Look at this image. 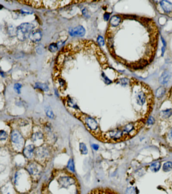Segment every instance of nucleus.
Segmentation results:
<instances>
[{"label":"nucleus","instance_id":"27","mask_svg":"<svg viewBox=\"0 0 172 194\" xmlns=\"http://www.w3.org/2000/svg\"><path fill=\"white\" fill-rule=\"evenodd\" d=\"M21 85L19 83H15V85H14V90L18 94H20L21 92Z\"/></svg>","mask_w":172,"mask_h":194},{"label":"nucleus","instance_id":"36","mask_svg":"<svg viewBox=\"0 0 172 194\" xmlns=\"http://www.w3.org/2000/svg\"><path fill=\"white\" fill-rule=\"evenodd\" d=\"M104 18L105 20H106V21H108L109 19V18H110V14L108 13H105V14H104Z\"/></svg>","mask_w":172,"mask_h":194},{"label":"nucleus","instance_id":"18","mask_svg":"<svg viewBox=\"0 0 172 194\" xmlns=\"http://www.w3.org/2000/svg\"><path fill=\"white\" fill-rule=\"evenodd\" d=\"M79 150L81 154L83 155H86L88 153V149L86 145L83 142L79 144Z\"/></svg>","mask_w":172,"mask_h":194},{"label":"nucleus","instance_id":"26","mask_svg":"<svg viewBox=\"0 0 172 194\" xmlns=\"http://www.w3.org/2000/svg\"><path fill=\"white\" fill-rule=\"evenodd\" d=\"M49 51L52 53L56 52L57 50H58V47L56 44L53 43L51 44L49 47Z\"/></svg>","mask_w":172,"mask_h":194},{"label":"nucleus","instance_id":"4","mask_svg":"<svg viewBox=\"0 0 172 194\" xmlns=\"http://www.w3.org/2000/svg\"><path fill=\"white\" fill-rule=\"evenodd\" d=\"M10 140L15 150H20L24 145V139L21 134L17 130H13L10 136Z\"/></svg>","mask_w":172,"mask_h":194},{"label":"nucleus","instance_id":"9","mask_svg":"<svg viewBox=\"0 0 172 194\" xmlns=\"http://www.w3.org/2000/svg\"><path fill=\"white\" fill-rule=\"evenodd\" d=\"M35 147L33 145H29L25 147L23 150L24 155L28 159H31L35 154Z\"/></svg>","mask_w":172,"mask_h":194},{"label":"nucleus","instance_id":"16","mask_svg":"<svg viewBox=\"0 0 172 194\" xmlns=\"http://www.w3.org/2000/svg\"><path fill=\"white\" fill-rule=\"evenodd\" d=\"M44 139V136L42 133L40 132H37L34 133L31 137L32 141L33 142H37L38 141L42 140Z\"/></svg>","mask_w":172,"mask_h":194},{"label":"nucleus","instance_id":"25","mask_svg":"<svg viewBox=\"0 0 172 194\" xmlns=\"http://www.w3.org/2000/svg\"><path fill=\"white\" fill-rule=\"evenodd\" d=\"M165 92V90L163 87H160L156 91V96L158 98H160L163 96Z\"/></svg>","mask_w":172,"mask_h":194},{"label":"nucleus","instance_id":"32","mask_svg":"<svg viewBox=\"0 0 172 194\" xmlns=\"http://www.w3.org/2000/svg\"><path fill=\"white\" fill-rule=\"evenodd\" d=\"M21 13L23 14H32L33 12L30 10H28L27 9H23L21 10Z\"/></svg>","mask_w":172,"mask_h":194},{"label":"nucleus","instance_id":"10","mask_svg":"<svg viewBox=\"0 0 172 194\" xmlns=\"http://www.w3.org/2000/svg\"><path fill=\"white\" fill-rule=\"evenodd\" d=\"M29 38L33 42H38L42 38L41 31L38 29L33 30L30 33Z\"/></svg>","mask_w":172,"mask_h":194},{"label":"nucleus","instance_id":"1","mask_svg":"<svg viewBox=\"0 0 172 194\" xmlns=\"http://www.w3.org/2000/svg\"><path fill=\"white\" fill-rule=\"evenodd\" d=\"M41 194H80V188L79 184L71 187L62 185L53 178L44 184Z\"/></svg>","mask_w":172,"mask_h":194},{"label":"nucleus","instance_id":"7","mask_svg":"<svg viewBox=\"0 0 172 194\" xmlns=\"http://www.w3.org/2000/svg\"><path fill=\"white\" fill-rule=\"evenodd\" d=\"M35 154L36 157L39 160H42L47 158L49 154V151L48 148L45 146L38 147L35 150Z\"/></svg>","mask_w":172,"mask_h":194},{"label":"nucleus","instance_id":"39","mask_svg":"<svg viewBox=\"0 0 172 194\" xmlns=\"http://www.w3.org/2000/svg\"><path fill=\"white\" fill-rule=\"evenodd\" d=\"M169 139L172 140V130L170 131V132L169 133Z\"/></svg>","mask_w":172,"mask_h":194},{"label":"nucleus","instance_id":"6","mask_svg":"<svg viewBox=\"0 0 172 194\" xmlns=\"http://www.w3.org/2000/svg\"><path fill=\"white\" fill-rule=\"evenodd\" d=\"M27 170L35 181L37 182V178L40 175L41 172V167L40 165L36 162H32L27 165Z\"/></svg>","mask_w":172,"mask_h":194},{"label":"nucleus","instance_id":"38","mask_svg":"<svg viewBox=\"0 0 172 194\" xmlns=\"http://www.w3.org/2000/svg\"><path fill=\"white\" fill-rule=\"evenodd\" d=\"M59 83H60V85H61V86H64L65 85V81H64V80H63L61 78L59 79Z\"/></svg>","mask_w":172,"mask_h":194},{"label":"nucleus","instance_id":"17","mask_svg":"<svg viewBox=\"0 0 172 194\" xmlns=\"http://www.w3.org/2000/svg\"><path fill=\"white\" fill-rule=\"evenodd\" d=\"M35 88L44 91H47L49 90V88L46 84L41 82H37L35 85Z\"/></svg>","mask_w":172,"mask_h":194},{"label":"nucleus","instance_id":"29","mask_svg":"<svg viewBox=\"0 0 172 194\" xmlns=\"http://www.w3.org/2000/svg\"><path fill=\"white\" fill-rule=\"evenodd\" d=\"M126 194H136V190L134 187H130L127 189Z\"/></svg>","mask_w":172,"mask_h":194},{"label":"nucleus","instance_id":"23","mask_svg":"<svg viewBox=\"0 0 172 194\" xmlns=\"http://www.w3.org/2000/svg\"><path fill=\"white\" fill-rule=\"evenodd\" d=\"M67 102L68 104V105L70 107L72 108H73L74 109H78V106L77 104L74 102V101L71 99V98H68Z\"/></svg>","mask_w":172,"mask_h":194},{"label":"nucleus","instance_id":"8","mask_svg":"<svg viewBox=\"0 0 172 194\" xmlns=\"http://www.w3.org/2000/svg\"><path fill=\"white\" fill-rule=\"evenodd\" d=\"M69 33L72 37H82L84 36L85 33V30L83 26H79L70 29Z\"/></svg>","mask_w":172,"mask_h":194},{"label":"nucleus","instance_id":"22","mask_svg":"<svg viewBox=\"0 0 172 194\" xmlns=\"http://www.w3.org/2000/svg\"><path fill=\"white\" fill-rule=\"evenodd\" d=\"M67 168L71 171H72L73 172H75L74 162H73V160L72 159H70L69 160V161L68 162V164H67Z\"/></svg>","mask_w":172,"mask_h":194},{"label":"nucleus","instance_id":"3","mask_svg":"<svg viewBox=\"0 0 172 194\" xmlns=\"http://www.w3.org/2000/svg\"><path fill=\"white\" fill-rule=\"evenodd\" d=\"M104 139L110 142H119L127 139L123 129H116L106 132L104 136Z\"/></svg>","mask_w":172,"mask_h":194},{"label":"nucleus","instance_id":"34","mask_svg":"<svg viewBox=\"0 0 172 194\" xmlns=\"http://www.w3.org/2000/svg\"><path fill=\"white\" fill-rule=\"evenodd\" d=\"M154 120L153 118L152 117H150V118L148 119V124L151 125V124H152L154 123Z\"/></svg>","mask_w":172,"mask_h":194},{"label":"nucleus","instance_id":"31","mask_svg":"<svg viewBox=\"0 0 172 194\" xmlns=\"http://www.w3.org/2000/svg\"><path fill=\"white\" fill-rule=\"evenodd\" d=\"M162 114H163V116L168 117L170 116L172 114V112L170 110H165L163 111Z\"/></svg>","mask_w":172,"mask_h":194},{"label":"nucleus","instance_id":"12","mask_svg":"<svg viewBox=\"0 0 172 194\" xmlns=\"http://www.w3.org/2000/svg\"><path fill=\"white\" fill-rule=\"evenodd\" d=\"M88 194H116L113 191L107 189L98 188L92 190Z\"/></svg>","mask_w":172,"mask_h":194},{"label":"nucleus","instance_id":"33","mask_svg":"<svg viewBox=\"0 0 172 194\" xmlns=\"http://www.w3.org/2000/svg\"><path fill=\"white\" fill-rule=\"evenodd\" d=\"M102 77H103V78H104V79H105V81L107 84H110V83H111V80H110L108 78H107V77H106V75H105L104 74H102Z\"/></svg>","mask_w":172,"mask_h":194},{"label":"nucleus","instance_id":"24","mask_svg":"<svg viewBox=\"0 0 172 194\" xmlns=\"http://www.w3.org/2000/svg\"><path fill=\"white\" fill-rule=\"evenodd\" d=\"M8 138V134L7 133L3 130H1L0 132V140L1 141H5Z\"/></svg>","mask_w":172,"mask_h":194},{"label":"nucleus","instance_id":"30","mask_svg":"<svg viewBox=\"0 0 172 194\" xmlns=\"http://www.w3.org/2000/svg\"><path fill=\"white\" fill-rule=\"evenodd\" d=\"M97 41H98V44L100 46H104V45H105L104 39L101 36H98V39H97Z\"/></svg>","mask_w":172,"mask_h":194},{"label":"nucleus","instance_id":"21","mask_svg":"<svg viewBox=\"0 0 172 194\" xmlns=\"http://www.w3.org/2000/svg\"><path fill=\"white\" fill-rule=\"evenodd\" d=\"M163 170L166 172L170 171L172 169V163L171 162H167L164 164Z\"/></svg>","mask_w":172,"mask_h":194},{"label":"nucleus","instance_id":"5","mask_svg":"<svg viewBox=\"0 0 172 194\" xmlns=\"http://www.w3.org/2000/svg\"><path fill=\"white\" fill-rule=\"evenodd\" d=\"M81 120L89 131L93 133H98L99 131L98 123L94 118L86 115H82L81 116Z\"/></svg>","mask_w":172,"mask_h":194},{"label":"nucleus","instance_id":"14","mask_svg":"<svg viewBox=\"0 0 172 194\" xmlns=\"http://www.w3.org/2000/svg\"><path fill=\"white\" fill-rule=\"evenodd\" d=\"M170 78V74L168 71H165L160 78V82L161 84L167 83Z\"/></svg>","mask_w":172,"mask_h":194},{"label":"nucleus","instance_id":"20","mask_svg":"<svg viewBox=\"0 0 172 194\" xmlns=\"http://www.w3.org/2000/svg\"><path fill=\"white\" fill-rule=\"evenodd\" d=\"M45 112L46 114L47 115V116L49 117L50 119H53L54 118V114L53 113V111H52L51 109L49 106L46 107L45 108Z\"/></svg>","mask_w":172,"mask_h":194},{"label":"nucleus","instance_id":"35","mask_svg":"<svg viewBox=\"0 0 172 194\" xmlns=\"http://www.w3.org/2000/svg\"><path fill=\"white\" fill-rule=\"evenodd\" d=\"M82 14H83V15L86 17H89V14H88V12L86 8H84L83 10H82Z\"/></svg>","mask_w":172,"mask_h":194},{"label":"nucleus","instance_id":"11","mask_svg":"<svg viewBox=\"0 0 172 194\" xmlns=\"http://www.w3.org/2000/svg\"><path fill=\"white\" fill-rule=\"evenodd\" d=\"M135 98L138 105L143 106L146 102V96L142 91H139L136 93Z\"/></svg>","mask_w":172,"mask_h":194},{"label":"nucleus","instance_id":"13","mask_svg":"<svg viewBox=\"0 0 172 194\" xmlns=\"http://www.w3.org/2000/svg\"><path fill=\"white\" fill-rule=\"evenodd\" d=\"M160 5L162 9L167 12L171 11L172 10V4L169 1H162L160 2Z\"/></svg>","mask_w":172,"mask_h":194},{"label":"nucleus","instance_id":"28","mask_svg":"<svg viewBox=\"0 0 172 194\" xmlns=\"http://www.w3.org/2000/svg\"><path fill=\"white\" fill-rule=\"evenodd\" d=\"M36 51L38 54H41L44 52V47L42 45H39L36 48Z\"/></svg>","mask_w":172,"mask_h":194},{"label":"nucleus","instance_id":"37","mask_svg":"<svg viewBox=\"0 0 172 194\" xmlns=\"http://www.w3.org/2000/svg\"><path fill=\"white\" fill-rule=\"evenodd\" d=\"M92 147L93 148V149L95 151H98L99 149V146L97 144H93L92 145Z\"/></svg>","mask_w":172,"mask_h":194},{"label":"nucleus","instance_id":"15","mask_svg":"<svg viewBox=\"0 0 172 194\" xmlns=\"http://www.w3.org/2000/svg\"><path fill=\"white\" fill-rule=\"evenodd\" d=\"M121 18L117 16H114L111 18L110 23L111 26L114 27L118 26L121 22Z\"/></svg>","mask_w":172,"mask_h":194},{"label":"nucleus","instance_id":"19","mask_svg":"<svg viewBox=\"0 0 172 194\" xmlns=\"http://www.w3.org/2000/svg\"><path fill=\"white\" fill-rule=\"evenodd\" d=\"M160 167V162H155L152 163L151 165L150 168L151 170L153 172H157L159 170Z\"/></svg>","mask_w":172,"mask_h":194},{"label":"nucleus","instance_id":"2","mask_svg":"<svg viewBox=\"0 0 172 194\" xmlns=\"http://www.w3.org/2000/svg\"><path fill=\"white\" fill-rule=\"evenodd\" d=\"M33 28L34 26L32 24L27 22L22 23L17 28V37L20 40L24 41L29 37Z\"/></svg>","mask_w":172,"mask_h":194}]
</instances>
